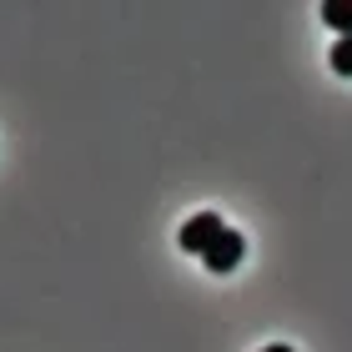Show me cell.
Listing matches in <instances>:
<instances>
[{"mask_svg":"<svg viewBox=\"0 0 352 352\" xmlns=\"http://www.w3.org/2000/svg\"><path fill=\"white\" fill-rule=\"evenodd\" d=\"M242 257H247V242H242V232H221L217 236V242L212 247H206V272H217V277H227V272H236V267H242Z\"/></svg>","mask_w":352,"mask_h":352,"instance_id":"obj_1","label":"cell"},{"mask_svg":"<svg viewBox=\"0 0 352 352\" xmlns=\"http://www.w3.org/2000/svg\"><path fill=\"white\" fill-rule=\"evenodd\" d=\"M221 232H227V221H221L217 212H197V217L182 227V236H176V242H182V252H197V257H206V247H212Z\"/></svg>","mask_w":352,"mask_h":352,"instance_id":"obj_2","label":"cell"},{"mask_svg":"<svg viewBox=\"0 0 352 352\" xmlns=\"http://www.w3.org/2000/svg\"><path fill=\"white\" fill-rule=\"evenodd\" d=\"M322 21L338 30V36H352V0H327V6H322Z\"/></svg>","mask_w":352,"mask_h":352,"instance_id":"obj_3","label":"cell"},{"mask_svg":"<svg viewBox=\"0 0 352 352\" xmlns=\"http://www.w3.org/2000/svg\"><path fill=\"white\" fill-rule=\"evenodd\" d=\"M332 71H338V76H352V36H342L338 45H332Z\"/></svg>","mask_w":352,"mask_h":352,"instance_id":"obj_4","label":"cell"},{"mask_svg":"<svg viewBox=\"0 0 352 352\" xmlns=\"http://www.w3.org/2000/svg\"><path fill=\"white\" fill-rule=\"evenodd\" d=\"M262 352H292V347H282V342H272V347H262Z\"/></svg>","mask_w":352,"mask_h":352,"instance_id":"obj_5","label":"cell"}]
</instances>
